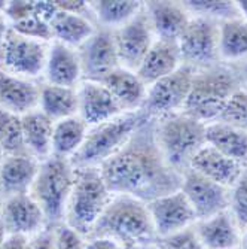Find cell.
Listing matches in <instances>:
<instances>
[{
	"label": "cell",
	"instance_id": "ab89813d",
	"mask_svg": "<svg viewBox=\"0 0 247 249\" xmlns=\"http://www.w3.org/2000/svg\"><path fill=\"white\" fill-rule=\"evenodd\" d=\"M27 249H55V230L48 227L36 236L29 237Z\"/></svg>",
	"mask_w": 247,
	"mask_h": 249
},
{
	"label": "cell",
	"instance_id": "484cf974",
	"mask_svg": "<svg viewBox=\"0 0 247 249\" xmlns=\"http://www.w3.org/2000/svg\"><path fill=\"white\" fill-rule=\"evenodd\" d=\"M206 143L240 164H247V130L214 121L206 125Z\"/></svg>",
	"mask_w": 247,
	"mask_h": 249
},
{
	"label": "cell",
	"instance_id": "836d02e7",
	"mask_svg": "<svg viewBox=\"0 0 247 249\" xmlns=\"http://www.w3.org/2000/svg\"><path fill=\"white\" fill-rule=\"evenodd\" d=\"M11 29L16 33H19L21 36H26L29 39H34L39 42H45V43H48L49 40L54 39L49 22L40 18L36 14V11L32 15L26 17L24 19L11 24Z\"/></svg>",
	"mask_w": 247,
	"mask_h": 249
},
{
	"label": "cell",
	"instance_id": "ee69618b",
	"mask_svg": "<svg viewBox=\"0 0 247 249\" xmlns=\"http://www.w3.org/2000/svg\"><path fill=\"white\" fill-rule=\"evenodd\" d=\"M240 18H243L247 22V0H240V2H235Z\"/></svg>",
	"mask_w": 247,
	"mask_h": 249
},
{
	"label": "cell",
	"instance_id": "8fae6325",
	"mask_svg": "<svg viewBox=\"0 0 247 249\" xmlns=\"http://www.w3.org/2000/svg\"><path fill=\"white\" fill-rule=\"evenodd\" d=\"M114 36L121 67L136 72L155 42V33L146 8L143 6V9L132 19L116 29Z\"/></svg>",
	"mask_w": 247,
	"mask_h": 249
},
{
	"label": "cell",
	"instance_id": "5b68a950",
	"mask_svg": "<svg viewBox=\"0 0 247 249\" xmlns=\"http://www.w3.org/2000/svg\"><path fill=\"white\" fill-rule=\"evenodd\" d=\"M206 125L185 112L160 120L155 141L168 166L177 172L189 169L195 154L206 145Z\"/></svg>",
	"mask_w": 247,
	"mask_h": 249
},
{
	"label": "cell",
	"instance_id": "ffe728a7",
	"mask_svg": "<svg viewBox=\"0 0 247 249\" xmlns=\"http://www.w3.org/2000/svg\"><path fill=\"white\" fill-rule=\"evenodd\" d=\"M182 64L183 60L177 42L156 39L137 67L136 73L149 87L176 72Z\"/></svg>",
	"mask_w": 247,
	"mask_h": 249
},
{
	"label": "cell",
	"instance_id": "f35d334b",
	"mask_svg": "<svg viewBox=\"0 0 247 249\" xmlns=\"http://www.w3.org/2000/svg\"><path fill=\"white\" fill-rule=\"evenodd\" d=\"M34 12V2H26V0H18V2H8V6L5 9V17L11 19V22L21 21L26 17L32 15Z\"/></svg>",
	"mask_w": 247,
	"mask_h": 249
},
{
	"label": "cell",
	"instance_id": "5bb4252c",
	"mask_svg": "<svg viewBox=\"0 0 247 249\" xmlns=\"http://www.w3.org/2000/svg\"><path fill=\"white\" fill-rule=\"evenodd\" d=\"M78 54L85 81L101 82L109 73L121 67L115 36L110 30H96L78 48Z\"/></svg>",
	"mask_w": 247,
	"mask_h": 249
},
{
	"label": "cell",
	"instance_id": "f1b7e54d",
	"mask_svg": "<svg viewBox=\"0 0 247 249\" xmlns=\"http://www.w3.org/2000/svg\"><path fill=\"white\" fill-rule=\"evenodd\" d=\"M88 130L89 127L79 115L57 121L52 133V155L70 160L81 149Z\"/></svg>",
	"mask_w": 247,
	"mask_h": 249
},
{
	"label": "cell",
	"instance_id": "277c9868",
	"mask_svg": "<svg viewBox=\"0 0 247 249\" xmlns=\"http://www.w3.org/2000/svg\"><path fill=\"white\" fill-rule=\"evenodd\" d=\"M112 197L99 167L75 169V182L64 212L66 225L86 239Z\"/></svg>",
	"mask_w": 247,
	"mask_h": 249
},
{
	"label": "cell",
	"instance_id": "681fc988",
	"mask_svg": "<svg viewBox=\"0 0 247 249\" xmlns=\"http://www.w3.org/2000/svg\"><path fill=\"white\" fill-rule=\"evenodd\" d=\"M0 209H2V201H0Z\"/></svg>",
	"mask_w": 247,
	"mask_h": 249
},
{
	"label": "cell",
	"instance_id": "f6af8a7d",
	"mask_svg": "<svg viewBox=\"0 0 247 249\" xmlns=\"http://www.w3.org/2000/svg\"><path fill=\"white\" fill-rule=\"evenodd\" d=\"M6 236H8V233H6V230H5V227H3V224L0 222V249H2V245H3Z\"/></svg>",
	"mask_w": 247,
	"mask_h": 249
},
{
	"label": "cell",
	"instance_id": "7c38bea8",
	"mask_svg": "<svg viewBox=\"0 0 247 249\" xmlns=\"http://www.w3.org/2000/svg\"><path fill=\"white\" fill-rule=\"evenodd\" d=\"M148 209L158 239H165L188 230L198 221L194 208L182 190L149 201Z\"/></svg>",
	"mask_w": 247,
	"mask_h": 249
},
{
	"label": "cell",
	"instance_id": "7402d4cb",
	"mask_svg": "<svg viewBox=\"0 0 247 249\" xmlns=\"http://www.w3.org/2000/svg\"><path fill=\"white\" fill-rule=\"evenodd\" d=\"M40 88L30 79L0 69V105L22 117L39 107Z\"/></svg>",
	"mask_w": 247,
	"mask_h": 249
},
{
	"label": "cell",
	"instance_id": "c3c4849f",
	"mask_svg": "<svg viewBox=\"0 0 247 249\" xmlns=\"http://www.w3.org/2000/svg\"><path fill=\"white\" fill-rule=\"evenodd\" d=\"M3 157H5V154H3L2 148H0V163H2V160H3Z\"/></svg>",
	"mask_w": 247,
	"mask_h": 249
},
{
	"label": "cell",
	"instance_id": "bcb514c9",
	"mask_svg": "<svg viewBox=\"0 0 247 249\" xmlns=\"http://www.w3.org/2000/svg\"><path fill=\"white\" fill-rule=\"evenodd\" d=\"M241 73H243V81H244V84H246V87H247V61H246V64L243 66ZM246 89H247V88H246Z\"/></svg>",
	"mask_w": 247,
	"mask_h": 249
},
{
	"label": "cell",
	"instance_id": "ac0fdd59",
	"mask_svg": "<svg viewBox=\"0 0 247 249\" xmlns=\"http://www.w3.org/2000/svg\"><path fill=\"white\" fill-rule=\"evenodd\" d=\"M189 169L225 188H232L244 173L243 164L223 155L207 143L195 154Z\"/></svg>",
	"mask_w": 247,
	"mask_h": 249
},
{
	"label": "cell",
	"instance_id": "cb8c5ba5",
	"mask_svg": "<svg viewBox=\"0 0 247 249\" xmlns=\"http://www.w3.org/2000/svg\"><path fill=\"white\" fill-rule=\"evenodd\" d=\"M101 84L109 88L124 112H137L142 109L148 93V85L134 71L118 67L109 73Z\"/></svg>",
	"mask_w": 247,
	"mask_h": 249
},
{
	"label": "cell",
	"instance_id": "8992f818",
	"mask_svg": "<svg viewBox=\"0 0 247 249\" xmlns=\"http://www.w3.org/2000/svg\"><path fill=\"white\" fill-rule=\"evenodd\" d=\"M73 182L75 167L70 160L51 155L47 160L40 161L30 194L42 208L48 227L54 229L64 221V212Z\"/></svg>",
	"mask_w": 247,
	"mask_h": 249
},
{
	"label": "cell",
	"instance_id": "7bdbcfd3",
	"mask_svg": "<svg viewBox=\"0 0 247 249\" xmlns=\"http://www.w3.org/2000/svg\"><path fill=\"white\" fill-rule=\"evenodd\" d=\"M11 26H9V22H8V18L5 17V14L0 12V47H2V43L9 32Z\"/></svg>",
	"mask_w": 247,
	"mask_h": 249
},
{
	"label": "cell",
	"instance_id": "b9f144b4",
	"mask_svg": "<svg viewBox=\"0 0 247 249\" xmlns=\"http://www.w3.org/2000/svg\"><path fill=\"white\" fill-rule=\"evenodd\" d=\"M29 246V237L18 236V234H8L2 249H27Z\"/></svg>",
	"mask_w": 247,
	"mask_h": 249
},
{
	"label": "cell",
	"instance_id": "f546056e",
	"mask_svg": "<svg viewBox=\"0 0 247 249\" xmlns=\"http://www.w3.org/2000/svg\"><path fill=\"white\" fill-rule=\"evenodd\" d=\"M219 58H247V22L243 18H232L219 24Z\"/></svg>",
	"mask_w": 247,
	"mask_h": 249
},
{
	"label": "cell",
	"instance_id": "3957f363",
	"mask_svg": "<svg viewBox=\"0 0 247 249\" xmlns=\"http://www.w3.org/2000/svg\"><path fill=\"white\" fill-rule=\"evenodd\" d=\"M149 118L142 110L124 112L107 123L89 127L81 149L70 158L75 169L100 167L118 154Z\"/></svg>",
	"mask_w": 247,
	"mask_h": 249
},
{
	"label": "cell",
	"instance_id": "4fadbf2b",
	"mask_svg": "<svg viewBox=\"0 0 247 249\" xmlns=\"http://www.w3.org/2000/svg\"><path fill=\"white\" fill-rule=\"evenodd\" d=\"M181 190L194 208L198 221L230 209V188L213 182L192 169H188L182 176Z\"/></svg>",
	"mask_w": 247,
	"mask_h": 249
},
{
	"label": "cell",
	"instance_id": "9c48e42d",
	"mask_svg": "<svg viewBox=\"0 0 247 249\" xmlns=\"http://www.w3.org/2000/svg\"><path fill=\"white\" fill-rule=\"evenodd\" d=\"M49 45L9 29L0 47V69L21 78H36L45 71Z\"/></svg>",
	"mask_w": 247,
	"mask_h": 249
},
{
	"label": "cell",
	"instance_id": "d6986e66",
	"mask_svg": "<svg viewBox=\"0 0 247 249\" xmlns=\"http://www.w3.org/2000/svg\"><path fill=\"white\" fill-rule=\"evenodd\" d=\"M43 73L47 84L76 88L83 78L78 50L54 40L49 45Z\"/></svg>",
	"mask_w": 247,
	"mask_h": 249
},
{
	"label": "cell",
	"instance_id": "603a6c76",
	"mask_svg": "<svg viewBox=\"0 0 247 249\" xmlns=\"http://www.w3.org/2000/svg\"><path fill=\"white\" fill-rule=\"evenodd\" d=\"M195 233L204 249H235L241 242L240 227L230 209L197 221Z\"/></svg>",
	"mask_w": 247,
	"mask_h": 249
},
{
	"label": "cell",
	"instance_id": "ba28073f",
	"mask_svg": "<svg viewBox=\"0 0 247 249\" xmlns=\"http://www.w3.org/2000/svg\"><path fill=\"white\" fill-rule=\"evenodd\" d=\"M194 76V67L183 63L171 75L148 87L146 99L140 110L149 120H161L168 115L181 114L185 109Z\"/></svg>",
	"mask_w": 247,
	"mask_h": 249
},
{
	"label": "cell",
	"instance_id": "7a4b0ae2",
	"mask_svg": "<svg viewBox=\"0 0 247 249\" xmlns=\"http://www.w3.org/2000/svg\"><path fill=\"white\" fill-rule=\"evenodd\" d=\"M106 237L124 246H152L158 239L148 203L124 194H114L86 239Z\"/></svg>",
	"mask_w": 247,
	"mask_h": 249
},
{
	"label": "cell",
	"instance_id": "30bf717a",
	"mask_svg": "<svg viewBox=\"0 0 247 249\" xmlns=\"http://www.w3.org/2000/svg\"><path fill=\"white\" fill-rule=\"evenodd\" d=\"M177 43L185 64H213L219 58V24L209 18L192 17Z\"/></svg>",
	"mask_w": 247,
	"mask_h": 249
},
{
	"label": "cell",
	"instance_id": "52a82bcc",
	"mask_svg": "<svg viewBox=\"0 0 247 249\" xmlns=\"http://www.w3.org/2000/svg\"><path fill=\"white\" fill-rule=\"evenodd\" d=\"M238 89V79L228 71L210 69L195 73L183 112L204 124L219 121Z\"/></svg>",
	"mask_w": 247,
	"mask_h": 249
},
{
	"label": "cell",
	"instance_id": "4dcf8cb0",
	"mask_svg": "<svg viewBox=\"0 0 247 249\" xmlns=\"http://www.w3.org/2000/svg\"><path fill=\"white\" fill-rule=\"evenodd\" d=\"M89 6L100 24L119 29L136 17L143 9L145 3L134 0H100V2H89Z\"/></svg>",
	"mask_w": 247,
	"mask_h": 249
},
{
	"label": "cell",
	"instance_id": "2e32d148",
	"mask_svg": "<svg viewBox=\"0 0 247 249\" xmlns=\"http://www.w3.org/2000/svg\"><path fill=\"white\" fill-rule=\"evenodd\" d=\"M79 110L78 115L88 127H94L114 120L124 110L109 91V88L96 81H82L78 88Z\"/></svg>",
	"mask_w": 247,
	"mask_h": 249
},
{
	"label": "cell",
	"instance_id": "6da1fadb",
	"mask_svg": "<svg viewBox=\"0 0 247 249\" xmlns=\"http://www.w3.org/2000/svg\"><path fill=\"white\" fill-rule=\"evenodd\" d=\"M149 121L118 154L99 167L112 194L149 203L181 190L183 175L181 176L164 160L155 141V130L148 128Z\"/></svg>",
	"mask_w": 247,
	"mask_h": 249
},
{
	"label": "cell",
	"instance_id": "8d00e7d4",
	"mask_svg": "<svg viewBox=\"0 0 247 249\" xmlns=\"http://www.w3.org/2000/svg\"><path fill=\"white\" fill-rule=\"evenodd\" d=\"M158 249H204L201 245L195 230H183L170 237L161 239V245Z\"/></svg>",
	"mask_w": 247,
	"mask_h": 249
},
{
	"label": "cell",
	"instance_id": "1f68e13d",
	"mask_svg": "<svg viewBox=\"0 0 247 249\" xmlns=\"http://www.w3.org/2000/svg\"><path fill=\"white\" fill-rule=\"evenodd\" d=\"M0 148L5 155L29 154L22 141L21 117L0 105Z\"/></svg>",
	"mask_w": 247,
	"mask_h": 249
},
{
	"label": "cell",
	"instance_id": "4316f807",
	"mask_svg": "<svg viewBox=\"0 0 247 249\" xmlns=\"http://www.w3.org/2000/svg\"><path fill=\"white\" fill-rule=\"evenodd\" d=\"M37 109L42 110L54 123L78 115L79 110L78 88L58 87L51 84L42 85Z\"/></svg>",
	"mask_w": 247,
	"mask_h": 249
},
{
	"label": "cell",
	"instance_id": "60d3db41",
	"mask_svg": "<svg viewBox=\"0 0 247 249\" xmlns=\"http://www.w3.org/2000/svg\"><path fill=\"white\" fill-rule=\"evenodd\" d=\"M55 5L60 11L76 14V15H83V17H88V12L91 11L89 3L82 2V0H60V2H55Z\"/></svg>",
	"mask_w": 247,
	"mask_h": 249
},
{
	"label": "cell",
	"instance_id": "7dc6e473",
	"mask_svg": "<svg viewBox=\"0 0 247 249\" xmlns=\"http://www.w3.org/2000/svg\"><path fill=\"white\" fill-rule=\"evenodd\" d=\"M243 243H244V249H247V229H246V234H244V240H243Z\"/></svg>",
	"mask_w": 247,
	"mask_h": 249
},
{
	"label": "cell",
	"instance_id": "e0dca14e",
	"mask_svg": "<svg viewBox=\"0 0 247 249\" xmlns=\"http://www.w3.org/2000/svg\"><path fill=\"white\" fill-rule=\"evenodd\" d=\"M40 161L30 154L5 155L0 163V193L5 197L30 193Z\"/></svg>",
	"mask_w": 247,
	"mask_h": 249
},
{
	"label": "cell",
	"instance_id": "74e56055",
	"mask_svg": "<svg viewBox=\"0 0 247 249\" xmlns=\"http://www.w3.org/2000/svg\"><path fill=\"white\" fill-rule=\"evenodd\" d=\"M55 230V249H85V237L67 227L66 224H60Z\"/></svg>",
	"mask_w": 247,
	"mask_h": 249
},
{
	"label": "cell",
	"instance_id": "9a60e30c",
	"mask_svg": "<svg viewBox=\"0 0 247 249\" xmlns=\"http://www.w3.org/2000/svg\"><path fill=\"white\" fill-rule=\"evenodd\" d=\"M0 222L8 234L24 237H33L48 229L45 213L30 193L5 197L0 209Z\"/></svg>",
	"mask_w": 247,
	"mask_h": 249
},
{
	"label": "cell",
	"instance_id": "d590c367",
	"mask_svg": "<svg viewBox=\"0 0 247 249\" xmlns=\"http://www.w3.org/2000/svg\"><path fill=\"white\" fill-rule=\"evenodd\" d=\"M230 209L238 227L247 229V173H243L238 182L232 187Z\"/></svg>",
	"mask_w": 247,
	"mask_h": 249
},
{
	"label": "cell",
	"instance_id": "e575fe53",
	"mask_svg": "<svg viewBox=\"0 0 247 249\" xmlns=\"http://www.w3.org/2000/svg\"><path fill=\"white\" fill-rule=\"evenodd\" d=\"M219 121L247 130V89H238L231 97Z\"/></svg>",
	"mask_w": 247,
	"mask_h": 249
},
{
	"label": "cell",
	"instance_id": "d4e9b609",
	"mask_svg": "<svg viewBox=\"0 0 247 249\" xmlns=\"http://www.w3.org/2000/svg\"><path fill=\"white\" fill-rule=\"evenodd\" d=\"M54 124L55 123L39 109L21 117L22 141L26 151L39 161L47 160L52 155Z\"/></svg>",
	"mask_w": 247,
	"mask_h": 249
},
{
	"label": "cell",
	"instance_id": "d6a6232c",
	"mask_svg": "<svg viewBox=\"0 0 247 249\" xmlns=\"http://www.w3.org/2000/svg\"><path fill=\"white\" fill-rule=\"evenodd\" d=\"M189 14H197V17H203L209 19H220L227 21L232 18H238V9L235 2L228 0H191V2H182Z\"/></svg>",
	"mask_w": 247,
	"mask_h": 249
},
{
	"label": "cell",
	"instance_id": "83f0119b",
	"mask_svg": "<svg viewBox=\"0 0 247 249\" xmlns=\"http://www.w3.org/2000/svg\"><path fill=\"white\" fill-rule=\"evenodd\" d=\"M55 42L64 43L70 48H79L96 32V27L88 17L57 11L49 22Z\"/></svg>",
	"mask_w": 247,
	"mask_h": 249
},
{
	"label": "cell",
	"instance_id": "44dd1931",
	"mask_svg": "<svg viewBox=\"0 0 247 249\" xmlns=\"http://www.w3.org/2000/svg\"><path fill=\"white\" fill-rule=\"evenodd\" d=\"M146 12L155 36L177 42L191 21V14L181 2H146Z\"/></svg>",
	"mask_w": 247,
	"mask_h": 249
}]
</instances>
